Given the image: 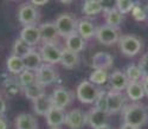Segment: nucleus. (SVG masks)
Masks as SVG:
<instances>
[{"instance_id":"f257e3e1","label":"nucleus","mask_w":148,"mask_h":129,"mask_svg":"<svg viewBox=\"0 0 148 129\" xmlns=\"http://www.w3.org/2000/svg\"><path fill=\"white\" fill-rule=\"evenodd\" d=\"M123 120L126 124L139 129L148 122V108L142 103H132L123 109Z\"/></svg>"},{"instance_id":"f03ea898","label":"nucleus","mask_w":148,"mask_h":129,"mask_svg":"<svg viewBox=\"0 0 148 129\" xmlns=\"http://www.w3.org/2000/svg\"><path fill=\"white\" fill-rule=\"evenodd\" d=\"M101 90L97 88V85L92 84L90 81H83L78 84L76 95L79 102L85 103V104H90V103H95L97 96L100 95Z\"/></svg>"},{"instance_id":"7ed1b4c3","label":"nucleus","mask_w":148,"mask_h":129,"mask_svg":"<svg viewBox=\"0 0 148 129\" xmlns=\"http://www.w3.org/2000/svg\"><path fill=\"white\" fill-rule=\"evenodd\" d=\"M55 24L59 36L63 38H68L69 36L77 32V21L72 14H69V13L59 14Z\"/></svg>"},{"instance_id":"20e7f679","label":"nucleus","mask_w":148,"mask_h":129,"mask_svg":"<svg viewBox=\"0 0 148 129\" xmlns=\"http://www.w3.org/2000/svg\"><path fill=\"white\" fill-rule=\"evenodd\" d=\"M120 47L121 51L126 56L133 57L135 55H138L140 52V50L142 47V43L136 36L133 34H125L120 37Z\"/></svg>"},{"instance_id":"39448f33","label":"nucleus","mask_w":148,"mask_h":129,"mask_svg":"<svg viewBox=\"0 0 148 129\" xmlns=\"http://www.w3.org/2000/svg\"><path fill=\"white\" fill-rule=\"evenodd\" d=\"M18 19L24 26L36 25L39 19L38 8L36 6H33L31 3L21 5L19 7V11H18Z\"/></svg>"},{"instance_id":"423d86ee","label":"nucleus","mask_w":148,"mask_h":129,"mask_svg":"<svg viewBox=\"0 0 148 129\" xmlns=\"http://www.w3.org/2000/svg\"><path fill=\"white\" fill-rule=\"evenodd\" d=\"M95 36L97 38V40L103 45H113L120 40V37H121L117 29L109 26L107 24L97 27Z\"/></svg>"},{"instance_id":"0eeeda50","label":"nucleus","mask_w":148,"mask_h":129,"mask_svg":"<svg viewBox=\"0 0 148 129\" xmlns=\"http://www.w3.org/2000/svg\"><path fill=\"white\" fill-rule=\"evenodd\" d=\"M36 77H37V83L40 85H50L52 84L58 77V73L56 69L50 65V64H43V65L36 71Z\"/></svg>"},{"instance_id":"6e6552de","label":"nucleus","mask_w":148,"mask_h":129,"mask_svg":"<svg viewBox=\"0 0 148 129\" xmlns=\"http://www.w3.org/2000/svg\"><path fill=\"white\" fill-rule=\"evenodd\" d=\"M40 56L43 58V62L46 64H53L60 63V57H62V50L57 46V44H44L40 47Z\"/></svg>"},{"instance_id":"1a4fd4ad","label":"nucleus","mask_w":148,"mask_h":129,"mask_svg":"<svg viewBox=\"0 0 148 129\" xmlns=\"http://www.w3.org/2000/svg\"><path fill=\"white\" fill-rule=\"evenodd\" d=\"M87 122V114L81 109H72L66 113L65 124L70 129H82Z\"/></svg>"},{"instance_id":"9d476101","label":"nucleus","mask_w":148,"mask_h":129,"mask_svg":"<svg viewBox=\"0 0 148 129\" xmlns=\"http://www.w3.org/2000/svg\"><path fill=\"white\" fill-rule=\"evenodd\" d=\"M40 39L44 44H56L58 40V30L55 23H44L39 25Z\"/></svg>"},{"instance_id":"9b49d317","label":"nucleus","mask_w":148,"mask_h":129,"mask_svg":"<svg viewBox=\"0 0 148 129\" xmlns=\"http://www.w3.org/2000/svg\"><path fill=\"white\" fill-rule=\"evenodd\" d=\"M52 106L59 109H65L72 102V94L65 88H57L51 95Z\"/></svg>"},{"instance_id":"f8f14e48","label":"nucleus","mask_w":148,"mask_h":129,"mask_svg":"<svg viewBox=\"0 0 148 129\" xmlns=\"http://www.w3.org/2000/svg\"><path fill=\"white\" fill-rule=\"evenodd\" d=\"M126 98L121 91L110 90L108 93V114H116L121 111L125 107Z\"/></svg>"},{"instance_id":"ddd939ff","label":"nucleus","mask_w":148,"mask_h":129,"mask_svg":"<svg viewBox=\"0 0 148 129\" xmlns=\"http://www.w3.org/2000/svg\"><path fill=\"white\" fill-rule=\"evenodd\" d=\"M113 56L108 54V52H104V51H100L92 56V59H91V67L95 69V70H107L109 68H112L113 65Z\"/></svg>"},{"instance_id":"4468645a","label":"nucleus","mask_w":148,"mask_h":129,"mask_svg":"<svg viewBox=\"0 0 148 129\" xmlns=\"http://www.w3.org/2000/svg\"><path fill=\"white\" fill-rule=\"evenodd\" d=\"M46 122L47 126L50 127L51 129H57L58 127H60L62 124L65 123V117H66V114L63 109H59L56 107H52L46 114Z\"/></svg>"},{"instance_id":"2eb2a0df","label":"nucleus","mask_w":148,"mask_h":129,"mask_svg":"<svg viewBox=\"0 0 148 129\" xmlns=\"http://www.w3.org/2000/svg\"><path fill=\"white\" fill-rule=\"evenodd\" d=\"M24 42H26L30 46H33L38 44L40 39V32H39V26L37 25H30V26H24V29L20 32V37Z\"/></svg>"},{"instance_id":"dca6fc26","label":"nucleus","mask_w":148,"mask_h":129,"mask_svg":"<svg viewBox=\"0 0 148 129\" xmlns=\"http://www.w3.org/2000/svg\"><path fill=\"white\" fill-rule=\"evenodd\" d=\"M107 121H108V113L98 110L96 108L90 109L87 114V122L94 129H97V128H100L102 126H106Z\"/></svg>"},{"instance_id":"f3484780","label":"nucleus","mask_w":148,"mask_h":129,"mask_svg":"<svg viewBox=\"0 0 148 129\" xmlns=\"http://www.w3.org/2000/svg\"><path fill=\"white\" fill-rule=\"evenodd\" d=\"M109 83L112 85V90H114V91H122L123 89H127L129 81L125 72L117 70L109 76Z\"/></svg>"},{"instance_id":"a211bd4d","label":"nucleus","mask_w":148,"mask_h":129,"mask_svg":"<svg viewBox=\"0 0 148 129\" xmlns=\"http://www.w3.org/2000/svg\"><path fill=\"white\" fill-rule=\"evenodd\" d=\"M23 62H24V68H25V70H30L33 72H36L43 65V58H42L40 54L34 50H32L29 55L24 57Z\"/></svg>"},{"instance_id":"6ab92c4d","label":"nucleus","mask_w":148,"mask_h":129,"mask_svg":"<svg viewBox=\"0 0 148 129\" xmlns=\"http://www.w3.org/2000/svg\"><path fill=\"white\" fill-rule=\"evenodd\" d=\"M96 26L95 24L88 19V18H84L81 19L77 23V33L83 38V39H89L92 36L96 34Z\"/></svg>"},{"instance_id":"aec40b11","label":"nucleus","mask_w":148,"mask_h":129,"mask_svg":"<svg viewBox=\"0 0 148 129\" xmlns=\"http://www.w3.org/2000/svg\"><path fill=\"white\" fill-rule=\"evenodd\" d=\"M52 99L51 96L44 95L39 98H37L36 101H33V111L37 115L40 116H46V114L50 111V109L52 108Z\"/></svg>"},{"instance_id":"412c9836","label":"nucleus","mask_w":148,"mask_h":129,"mask_svg":"<svg viewBox=\"0 0 148 129\" xmlns=\"http://www.w3.org/2000/svg\"><path fill=\"white\" fill-rule=\"evenodd\" d=\"M16 129H38V122L30 114H20L14 120Z\"/></svg>"},{"instance_id":"4be33fe9","label":"nucleus","mask_w":148,"mask_h":129,"mask_svg":"<svg viewBox=\"0 0 148 129\" xmlns=\"http://www.w3.org/2000/svg\"><path fill=\"white\" fill-rule=\"evenodd\" d=\"M78 54H75L72 51L68 50L66 47L62 50V57H60V64L65 69H73L78 64Z\"/></svg>"},{"instance_id":"5701e85b","label":"nucleus","mask_w":148,"mask_h":129,"mask_svg":"<svg viewBox=\"0 0 148 129\" xmlns=\"http://www.w3.org/2000/svg\"><path fill=\"white\" fill-rule=\"evenodd\" d=\"M65 44H66V49L75 54L81 52L84 49V39L77 32L69 36L68 38H65Z\"/></svg>"},{"instance_id":"b1692460","label":"nucleus","mask_w":148,"mask_h":129,"mask_svg":"<svg viewBox=\"0 0 148 129\" xmlns=\"http://www.w3.org/2000/svg\"><path fill=\"white\" fill-rule=\"evenodd\" d=\"M104 10V4L98 0H87L83 4V13L85 16H96Z\"/></svg>"},{"instance_id":"393cba45","label":"nucleus","mask_w":148,"mask_h":129,"mask_svg":"<svg viewBox=\"0 0 148 129\" xmlns=\"http://www.w3.org/2000/svg\"><path fill=\"white\" fill-rule=\"evenodd\" d=\"M6 67L8 69L10 72H12L13 75H20L25 68H24V62L23 58L16 56V55H11L7 60H6Z\"/></svg>"},{"instance_id":"a878e982","label":"nucleus","mask_w":148,"mask_h":129,"mask_svg":"<svg viewBox=\"0 0 148 129\" xmlns=\"http://www.w3.org/2000/svg\"><path fill=\"white\" fill-rule=\"evenodd\" d=\"M126 90L128 97L132 101H139L145 96V90L141 82H129Z\"/></svg>"},{"instance_id":"bb28decb","label":"nucleus","mask_w":148,"mask_h":129,"mask_svg":"<svg viewBox=\"0 0 148 129\" xmlns=\"http://www.w3.org/2000/svg\"><path fill=\"white\" fill-rule=\"evenodd\" d=\"M23 90H24V94H25V96L29 99H31L32 102L36 101L37 98H39V97H42V96L45 95L44 86L40 85L39 83H37V82L33 83V84H31V85H29V86H25Z\"/></svg>"},{"instance_id":"cd10ccee","label":"nucleus","mask_w":148,"mask_h":129,"mask_svg":"<svg viewBox=\"0 0 148 129\" xmlns=\"http://www.w3.org/2000/svg\"><path fill=\"white\" fill-rule=\"evenodd\" d=\"M106 21H107V25L116 29L122 23V14L117 11L116 7L106 10Z\"/></svg>"},{"instance_id":"c85d7f7f","label":"nucleus","mask_w":148,"mask_h":129,"mask_svg":"<svg viewBox=\"0 0 148 129\" xmlns=\"http://www.w3.org/2000/svg\"><path fill=\"white\" fill-rule=\"evenodd\" d=\"M32 46H30L26 42H24L21 38H18V39L13 43V55L24 58L26 55H29L32 51Z\"/></svg>"},{"instance_id":"c756f323","label":"nucleus","mask_w":148,"mask_h":129,"mask_svg":"<svg viewBox=\"0 0 148 129\" xmlns=\"http://www.w3.org/2000/svg\"><path fill=\"white\" fill-rule=\"evenodd\" d=\"M126 76L129 82H140L143 78V73L141 71V69L139 68V65L136 64H130L126 70Z\"/></svg>"},{"instance_id":"7c9ffc66","label":"nucleus","mask_w":148,"mask_h":129,"mask_svg":"<svg viewBox=\"0 0 148 129\" xmlns=\"http://www.w3.org/2000/svg\"><path fill=\"white\" fill-rule=\"evenodd\" d=\"M23 86L20 85V83L13 78H8L5 81L4 83V90L8 96H16L21 91Z\"/></svg>"},{"instance_id":"2f4dec72","label":"nucleus","mask_w":148,"mask_h":129,"mask_svg":"<svg viewBox=\"0 0 148 129\" xmlns=\"http://www.w3.org/2000/svg\"><path fill=\"white\" fill-rule=\"evenodd\" d=\"M37 82V77H36V72L30 71V70H24L20 75H19V83L23 86V89L25 86H29L33 83Z\"/></svg>"},{"instance_id":"473e14b6","label":"nucleus","mask_w":148,"mask_h":129,"mask_svg":"<svg viewBox=\"0 0 148 129\" xmlns=\"http://www.w3.org/2000/svg\"><path fill=\"white\" fill-rule=\"evenodd\" d=\"M109 80V76L107 70H94V72L90 75L89 81L95 85H101L104 84Z\"/></svg>"},{"instance_id":"72a5a7b5","label":"nucleus","mask_w":148,"mask_h":129,"mask_svg":"<svg viewBox=\"0 0 148 129\" xmlns=\"http://www.w3.org/2000/svg\"><path fill=\"white\" fill-rule=\"evenodd\" d=\"M95 108L98 110H102L104 113H108V93L101 90L100 95L97 96L95 101Z\"/></svg>"},{"instance_id":"f704fd0d","label":"nucleus","mask_w":148,"mask_h":129,"mask_svg":"<svg viewBox=\"0 0 148 129\" xmlns=\"http://www.w3.org/2000/svg\"><path fill=\"white\" fill-rule=\"evenodd\" d=\"M134 6H135V3L130 1V0H117L116 4H115V7L117 8V11L120 12L121 14L132 12Z\"/></svg>"},{"instance_id":"c9c22d12","label":"nucleus","mask_w":148,"mask_h":129,"mask_svg":"<svg viewBox=\"0 0 148 129\" xmlns=\"http://www.w3.org/2000/svg\"><path fill=\"white\" fill-rule=\"evenodd\" d=\"M132 14L135 18V20H138V21H143L147 19L145 7H142L140 4H135V6L132 10Z\"/></svg>"},{"instance_id":"e433bc0d","label":"nucleus","mask_w":148,"mask_h":129,"mask_svg":"<svg viewBox=\"0 0 148 129\" xmlns=\"http://www.w3.org/2000/svg\"><path fill=\"white\" fill-rule=\"evenodd\" d=\"M139 68L141 69L143 77H148V54L143 55L139 62Z\"/></svg>"},{"instance_id":"4c0bfd02","label":"nucleus","mask_w":148,"mask_h":129,"mask_svg":"<svg viewBox=\"0 0 148 129\" xmlns=\"http://www.w3.org/2000/svg\"><path fill=\"white\" fill-rule=\"evenodd\" d=\"M6 111V102L4 101V98L0 97V116H4Z\"/></svg>"},{"instance_id":"58836bf2","label":"nucleus","mask_w":148,"mask_h":129,"mask_svg":"<svg viewBox=\"0 0 148 129\" xmlns=\"http://www.w3.org/2000/svg\"><path fill=\"white\" fill-rule=\"evenodd\" d=\"M141 83H142V86H143V90H145V95L148 96V77H143Z\"/></svg>"},{"instance_id":"ea45409f","label":"nucleus","mask_w":148,"mask_h":129,"mask_svg":"<svg viewBox=\"0 0 148 129\" xmlns=\"http://www.w3.org/2000/svg\"><path fill=\"white\" fill-rule=\"evenodd\" d=\"M7 128H8L7 120L4 117V116H0V129H7Z\"/></svg>"},{"instance_id":"a19ab883","label":"nucleus","mask_w":148,"mask_h":129,"mask_svg":"<svg viewBox=\"0 0 148 129\" xmlns=\"http://www.w3.org/2000/svg\"><path fill=\"white\" fill-rule=\"evenodd\" d=\"M31 4L33 5V6H43V5H45V4H47V0H43V1H37V0H32L31 1Z\"/></svg>"},{"instance_id":"79ce46f5","label":"nucleus","mask_w":148,"mask_h":129,"mask_svg":"<svg viewBox=\"0 0 148 129\" xmlns=\"http://www.w3.org/2000/svg\"><path fill=\"white\" fill-rule=\"evenodd\" d=\"M120 129H138V128H135V127H133V126H129V124L123 123V124L121 126V128H120Z\"/></svg>"},{"instance_id":"37998d69","label":"nucleus","mask_w":148,"mask_h":129,"mask_svg":"<svg viewBox=\"0 0 148 129\" xmlns=\"http://www.w3.org/2000/svg\"><path fill=\"white\" fill-rule=\"evenodd\" d=\"M97 129H113V128H112V127H109L108 124H106V126H102V127L97 128Z\"/></svg>"},{"instance_id":"c03bdc74","label":"nucleus","mask_w":148,"mask_h":129,"mask_svg":"<svg viewBox=\"0 0 148 129\" xmlns=\"http://www.w3.org/2000/svg\"><path fill=\"white\" fill-rule=\"evenodd\" d=\"M145 11H146V17H147V20H148V5H146Z\"/></svg>"},{"instance_id":"a18cd8bd","label":"nucleus","mask_w":148,"mask_h":129,"mask_svg":"<svg viewBox=\"0 0 148 129\" xmlns=\"http://www.w3.org/2000/svg\"><path fill=\"white\" fill-rule=\"evenodd\" d=\"M60 3L62 4H71V1H62V0H60Z\"/></svg>"}]
</instances>
